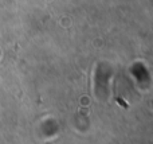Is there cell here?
<instances>
[{
    "label": "cell",
    "instance_id": "cell-1",
    "mask_svg": "<svg viewBox=\"0 0 153 144\" xmlns=\"http://www.w3.org/2000/svg\"><path fill=\"white\" fill-rule=\"evenodd\" d=\"M117 102H118V104H121V105H122V107H124V108H125V109H128V104H126V102H125V101H124V100H122V98H121V97H117Z\"/></svg>",
    "mask_w": 153,
    "mask_h": 144
}]
</instances>
